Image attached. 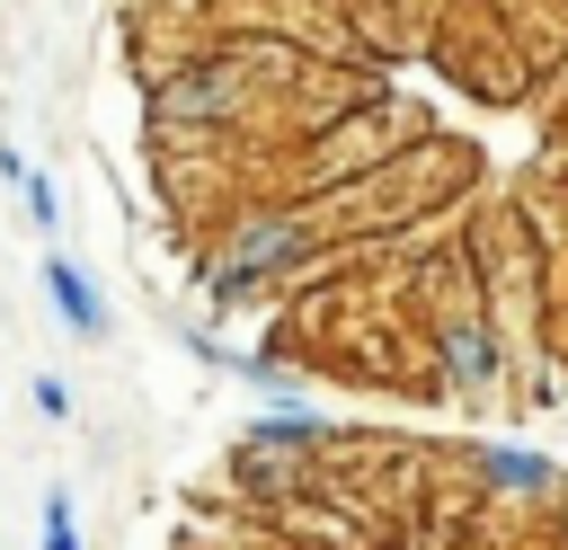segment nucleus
Returning <instances> with one entry per match:
<instances>
[{
	"mask_svg": "<svg viewBox=\"0 0 568 550\" xmlns=\"http://www.w3.org/2000/svg\"><path fill=\"white\" fill-rule=\"evenodd\" d=\"M462 461H470L479 497H497V506H541V515H550V506L568 497L559 461H550V452H532V444H470Z\"/></svg>",
	"mask_w": 568,
	"mask_h": 550,
	"instance_id": "obj_3",
	"label": "nucleus"
},
{
	"mask_svg": "<svg viewBox=\"0 0 568 550\" xmlns=\"http://www.w3.org/2000/svg\"><path fill=\"white\" fill-rule=\"evenodd\" d=\"M18 195H27V222L53 240V231H62V186H53L44 169H27V186H18Z\"/></svg>",
	"mask_w": 568,
	"mask_h": 550,
	"instance_id": "obj_6",
	"label": "nucleus"
},
{
	"mask_svg": "<svg viewBox=\"0 0 568 550\" xmlns=\"http://www.w3.org/2000/svg\"><path fill=\"white\" fill-rule=\"evenodd\" d=\"M36 541H44V550H80V515H71V488H44V506H36Z\"/></svg>",
	"mask_w": 568,
	"mask_h": 550,
	"instance_id": "obj_5",
	"label": "nucleus"
},
{
	"mask_svg": "<svg viewBox=\"0 0 568 550\" xmlns=\"http://www.w3.org/2000/svg\"><path fill=\"white\" fill-rule=\"evenodd\" d=\"M36 275H44V302H53V319H62L71 337H106V328H115V310H106L98 275H89V266H80L71 248H53V257H44Z\"/></svg>",
	"mask_w": 568,
	"mask_h": 550,
	"instance_id": "obj_4",
	"label": "nucleus"
},
{
	"mask_svg": "<svg viewBox=\"0 0 568 550\" xmlns=\"http://www.w3.org/2000/svg\"><path fill=\"white\" fill-rule=\"evenodd\" d=\"M27 399H36V417H53V426L71 417V390H62V373H36V390H27Z\"/></svg>",
	"mask_w": 568,
	"mask_h": 550,
	"instance_id": "obj_7",
	"label": "nucleus"
},
{
	"mask_svg": "<svg viewBox=\"0 0 568 550\" xmlns=\"http://www.w3.org/2000/svg\"><path fill=\"white\" fill-rule=\"evenodd\" d=\"M328 240H337V231H328V213H320L311 195H248V204L222 213L213 248L195 257V284L231 310V302H257V293L293 284Z\"/></svg>",
	"mask_w": 568,
	"mask_h": 550,
	"instance_id": "obj_1",
	"label": "nucleus"
},
{
	"mask_svg": "<svg viewBox=\"0 0 568 550\" xmlns=\"http://www.w3.org/2000/svg\"><path fill=\"white\" fill-rule=\"evenodd\" d=\"M426 364H435V390L444 399H488L515 364V346L497 337L488 302L462 284V293H426Z\"/></svg>",
	"mask_w": 568,
	"mask_h": 550,
	"instance_id": "obj_2",
	"label": "nucleus"
},
{
	"mask_svg": "<svg viewBox=\"0 0 568 550\" xmlns=\"http://www.w3.org/2000/svg\"><path fill=\"white\" fill-rule=\"evenodd\" d=\"M550 550H568V497L550 506Z\"/></svg>",
	"mask_w": 568,
	"mask_h": 550,
	"instance_id": "obj_8",
	"label": "nucleus"
}]
</instances>
